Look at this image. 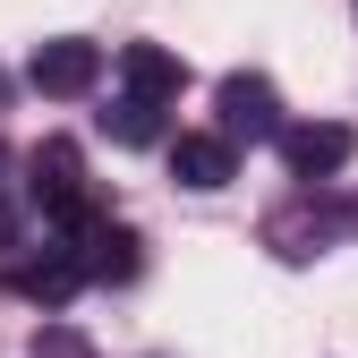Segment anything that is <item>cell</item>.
Instances as JSON below:
<instances>
[{
  "instance_id": "6da1fadb",
  "label": "cell",
  "mask_w": 358,
  "mask_h": 358,
  "mask_svg": "<svg viewBox=\"0 0 358 358\" xmlns=\"http://www.w3.org/2000/svg\"><path fill=\"white\" fill-rule=\"evenodd\" d=\"M26 205H34L43 222H60L69 239H85L94 222H111L103 196L85 188V154H77L69 137H43V145L26 154Z\"/></svg>"
},
{
  "instance_id": "7a4b0ae2",
  "label": "cell",
  "mask_w": 358,
  "mask_h": 358,
  "mask_svg": "<svg viewBox=\"0 0 358 358\" xmlns=\"http://www.w3.org/2000/svg\"><path fill=\"white\" fill-rule=\"evenodd\" d=\"M213 111H222L213 137L231 145V154H239V145H273L282 128H290V120H282V94H273V77H256V69H231V77H222V85H213Z\"/></svg>"
},
{
  "instance_id": "3957f363",
  "label": "cell",
  "mask_w": 358,
  "mask_h": 358,
  "mask_svg": "<svg viewBox=\"0 0 358 358\" xmlns=\"http://www.w3.org/2000/svg\"><path fill=\"white\" fill-rule=\"evenodd\" d=\"M273 145H282V171L299 179L307 196H316L324 179H341V171H350V154H358V128H341V120H290Z\"/></svg>"
},
{
  "instance_id": "277c9868",
  "label": "cell",
  "mask_w": 358,
  "mask_h": 358,
  "mask_svg": "<svg viewBox=\"0 0 358 358\" xmlns=\"http://www.w3.org/2000/svg\"><path fill=\"white\" fill-rule=\"evenodd\" d=\"M26 85H34V94H52V103H77V94H94V85H103V43H85V34L34 43V60H26Z\"/></svg>"
},
{
  "instance_id": "5b68a950",
  "label": "cell",
  "mask_w": 358,
  "mask_h": 358,
  "mask_svg": "<svg viewBox=\"0 0 358 358\" xmlns=\"http://www.w3.org/2000/svg\"><path fill=\"white\" fill-rule=\"evenodd\" d=\"M69 256H77L85 282H137L145 273V239L128 231V222H94L85 239H69Z\"/></svg>"
},
{
  "instance_id": "8992f818",
  "label": "cell",
  "mask_w": 358,
  "mask_h": 358,
  "mask_svg": "<svg viewBox=\"0 0 358 358\" xmlns=\"http://www.w3.org/2000/svg\"><path fill=\"white\" fill-rule=\"evenodd\" d=\"M0 282H9V290H17L26 307H69V299L85 290V273H77V256H69V248H43V256H17V264H9Z\"/></svg>"
},
{
  "instance_id": "52a82bcc",
  "label": "cell",
  "mask_w": 358,
  "mask_h": 358,
  "mask_svg": "<svg viewBox=\"0 0 358 358\" xmlns=\"http://www.w3.org/2000/svg\"><path fill=\"white\" fill-rule=\"evenodd\" d=\"M120 85H128V94H137V103H179V94H188V60H179V52H162V43H128V52H120Z\"/></svg>"
},
{
  "instance_id": "ba28073f",
  "label": "cell",
  "mask_w": 358,
  "mask_h": 358,
  "mask_svg": "<svg viewBox=\"0 0 358 358\" xmlns=\"http://www.w3.org/2000/svg\"><path fill=\"white\" fill-rule=\"evenodd\" d=\"M171 179L179 188H196V196H213V188H231L239 179V154L213 137V128H188V137H171Z\"/></svg>"
},
{
  "instance_id": "9c48e42d",
  "label": "cell",
  "mask_w": 358,
  "mask_h": 358,
  "mask_svg": "<svg viewBox=\"0 0 358 358\" xmlns=\"http://www.w3.org/2000/svg\"><path fill=\"white\" fill-rule=\"evenodd\" d=\"M333 231H341V222H333V205H316V196L264 222V239H273V248H282L290 264H307V256H324V239H333Z\"/></svg>"
},
{
  "instance_id": "30bf717a",
  "label": "cell",
  "mask_w": 358,
  "mask_h": 358,
  "mask_svg": "<svg viewBox=\"0 0 358 358\" xmlns=\"http://www.w3.org/2000/svg\"><path fill=\"white\" fill-rule=\"evenodd\" d=\"M103 137H111V145H162V111L137 103V94H120V103L103 111Z\"/></svg>"
},
{
  "instance_id": "8fae6325",
  "label": "cell",
  "mask_w": 358,
  "mask_h": 358,
  "mask_svg": "<svg viewBox=\"0 0 358 358\" xmlns=\"http://www.w3.org/2000/svg\"><path fill=\"white\" fill-rule=\"evenodd\" d=\"M26 358H94V341H85L77 324H43V333L26 341Z\"/></svg>"
},
{
  "instance_id": "7c38bea8",
  "label": "cell",
  "mask_w": 358,
  "mask_h": 358,
  "mask_svg": "<svg viewBox=\"0 0 358 358\" xmlns=\"http://www.w3.org/2000/svg\"><path fill=\"white\" fill-rule=\"evenodd\" d=\"M17 231H26V213H17L9 196H0V248H17Z\"/></svg>"
},
{
  "instance_id": "4fadbf2b",
  "label": "cell",
  "mask_w": 358,
  "mask_h": 358,
  "mask_svg": "<svg viewBox=\"0 0 358 358\" xmlns=\"http://www.w3.org/2000/svg\"><path fill=\"white\" fill-rule=\"evenodd\" d=\"M333 222H341V231H358V196H350V205H333Z\"/></svg>"
},
{
  "instance_id": "5bb4252c",
  "label": "cell",
  "mask_w": 358,
  "mask_h": 358,
  "mask_svg": "<svg viewBox=\"0 0 358 358\" xmlns=\"http://www.w3.org/2000/svg\"><path fill=\"white\" fill-rule=\"evenodd\" d=\"M0 162H9V145H0Z\"/></svg>"
}]
</instances>
